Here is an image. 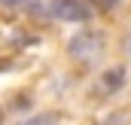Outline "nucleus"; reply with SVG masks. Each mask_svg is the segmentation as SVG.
<instances>
[{
	"label": "nucleus",
	"instance_id": "39448f33",
	"mask_svg": "<svg viewBox=\"0 0 131 125\" xmlns=\"http://www.w3.org/2000/svg\"><path fill=\"white\" fill-rule=\"evenodd\" d=\"M95 3H98L101 9H113V6H116V3H119V0H95Z\"/></svg>",
	"mask_w": 131,
	"mask_h": 125
},
{
	"label": "nucleus",
	"instance_id": "423d86ee",
	"mask_svg": "<svg viewBox=\"0 0 131 125\" xmlns=\"http://www.w3.org/2000/svg\"><path fill=\"white\" fill-rule=\"evenodd\" d=\"M0 3H28V0H0Z\"/></svg>",
	"mask_w": 131,
	"mask_h": 125
},
{
	"label": "nucleus",
	"instance_id": "f257e3e1",
	"mask_svg": "<svg viewBox=\"0 0 131 125\" xmlns=\"http://www.w3.org/2000/svg\"><path fill=\"white\" fill-rule=\"evenodd\" d=\"M104 46H107V40H104L101 31H82V34H76V37L70 40L67 52H70V58H76V61L92 64L95 58H101Z\"/></svg>",
	"mask_w": 131,
	"mask_h": 125
},
{
	"label": "nucleus",
	"instance_id": "7ed1b4c3",
	"mask_svg": "<svg viewBox=\"0 0 131 125\" xmlns=\"http://www.w3.org/2000/svg\"><path fill=\"white\" fill-rule=\"evenodd\" d=\"M125 82V67H113L101 76V86H98V95H116Z\"/></svg>",
	"mask_w": 131,
	"mask_h": 125
},
{
	"label": "nucleus",
	"instance_id": "f03ea898",
	"mask_svg": "<svg viewBox=\"0 0 131 125\" xmlns=\"http://www.w3.org/2000/svg\"><path fill=\"white\" fill-rule=\"evenodd\" d=\"M49 12L61 22H85L92 15V9L82 0H49Z\"/></svg>",
	"mask_w": 131,
	"mask_h": 125
},
{
	"label": "nucleus",
	"instance_id": "20e7f679",
	"mask_svg": "<svg viewBox=\"0 0 131 125\" xmlns=\"http://www.w3.org/2000/svg\"><path fill=\"white\" fill-rule=\"evenodd\" d=\"M21 125H55V116H52V113H43V116L28 119V122H21Z\"/></svg>",
	"mask_w": 131,
	"mask_h": 125
}]
</instances>
